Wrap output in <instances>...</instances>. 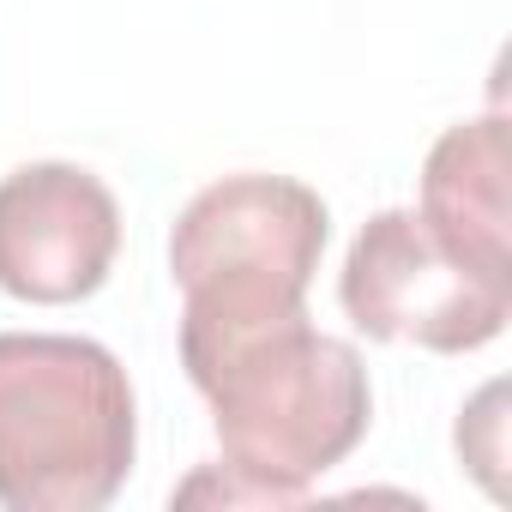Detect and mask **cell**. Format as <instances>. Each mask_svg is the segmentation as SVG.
<instances>
[{
	"instance_id": "1",
	"label": "cell",
	"mask_w": 512,
	"mask_h": 512,
	"mask_svg": "<svg viewBox=\"0 0 512 512\" xmlns=\"http://www.w3.org/2000/svg\"><path fill=\"white\" fill-rule=\"evenodd\" d=\"M181 368L211 404L223 500H302L374 422L362 356L308 302H181Z\"/></svg>"
},
{
	"instance_id": "2",
	"label": "cell",
	"mask_w": 512,
	"mask_h": 512,
	"mask_svg": "<svg viewBox=\"0 0 512 512\" xmlns=\"http://www.w3.org/2000/svg\"><path fill=\"white\" fill-rule=\"evenodd\" d=\"M139 452L127 368L67 332H0V506L97 512Z\"/></svg>"
},
{
	"instance_id": "3",
	"label": "cell",
	"mask_w": 512,
	"mask_h": 512,
	"mask_svg": "<svg viewBox=\"0 0 512 512\" xmlns=\"http://www.w3.org/2000/svg\"><path fill=\"white\" fill-rule=\"evenodd\" d=\"M338 302L356 332L380 344H416L434 356L482 350L512 320V278L476 272L452 253L422 211H374L338 272Z\"/></svg>"
},
{
	"instance_id": "4",
	"label": "cell",
	"mask_w": 512,
	"mask_h": 512,
	"mask_svg": "<svg viewBox=\"0 0 512 512\" xmlns=\"http://www.w3.org/2000/svg\"><path fill=\"white\" fill-rule=\"evenodd\" d=\"M332 217L308 181L223 175L187 199L169 235L181 302H308Z\"/></svg>"
},
{
	"instance_id": "5",
	"label": "cell",
	"mask_w": 512,
	"mask_h": 512,
	"mask_svg": "<svg viewBox=\"0 0 512 512\" xmlns=\"http://www.w3.org/2000/svg\"><path fill=\"white\" fill-rule=\"evenodd\" d=\"M121 253V205L79 163H25L0 181V290L67 308L109 284Z\"/></svg>"
},
{
	"instance_id": "6",
	"label": "cell",
	"mask_w": 512,
	"mask_h": 512,
	"mask_svg": "<svg viewBox=\"0 0 512 512\" xmlns=\"http://www.w3.org/2000/svg\"><path fill=\"white\" fill-rule=\"evenodd\" d=\"M506 115L458 121L434 139L422 163V217L428 229L464 253L488 278H512L506 253Z\"/></svg>"
},
{
	"instance_id": "7",
	"label": "cell",
	"mask_w": 512,
	"mask_h": 512,
	"mask_svg": "<svg viewBox=\"0 0 512 512\" xmlns=\"http://www.w3.org/2000/svg\"><path fill=\"white\" fill-rule=\"evenodd\" d=\"M506 386L494 380V386H482L476 398H470V410L458 416V458L470 464V476L494 494V500H506V482H500V464H506Z\"/></svg>"
}]
</instances>
